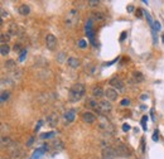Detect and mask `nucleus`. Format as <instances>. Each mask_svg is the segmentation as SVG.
Masks as SVG:
<instances>
[{"label":"nucleus","instance_id":"f257e3e1","mask_svg":"<svg viewBox=\"0 0 164 159\" xmlns=\"http://www.w3.org/2000/svg\"><path fill=\"white\" fill-rule=\"evenodd\" d=\"M86 92V87L82 83H76L70 88V92H68V100L71 102H77L83 97Z\"/></svg>","mask_w":164,"mask_h":159},{"label":"nucleus","instance_id":"f03ea898","mask_svg":"<svg viewBox=\"0 0 164 159\" xmlns=\"http://www.w3.org/2000/svg\"><path fill=\"white\" fill-rule=\"evenodd\" d=\"M99 128L101 130H103L105 133H107V135H111L114 131V126L111 125V123L107 120V118H105L103 115L99 116Z\"/></svg>","mask_w":164,"mask_h":159},{"label":"nucleus","instance_id":"7ed1b4c3","mask_svg":"<svg viewBox=\"0 0 164 159\" xmlns=\"http://www.w3.org/2000/svg\"><path fill=\"white\" fill-rule=\"evenodd\" d=\"M77 14H79V13H77L76 9H72L70 13L67 14V16H66V24H67V26L73 27L75 24L79 22V15H77Z\"/></svg>","mask_w":164,"mask_h":159},{"label":"nucleus","instance_id":"20e7f679","mask_svg":"<svg viewBox=\"0 0 164 159\" xmlns=\"http://www.w3.org/2000/svg\"><path fill=\"white\" fill-rule=\"evenodd\" d=\"M10 149H12V155H10V159H23L24 157V152L18 147V144H12L10 145Z\"/></svg>","mask_w":164,"mask_h":159},{"label":"nucleus","instance_id":"39448f33","mask_svg":"<svg viewBox=\"0 0 164 159\" xmlns=\"http://www.w3.org/2000/svg\"><path fill=\"white\" fill-rule=\"evenodd\" d=\"M116 153H117V157H124V158H127V157H130L131 152H130V149H129L125 144H117L116 145Z\"/></svg>","mask_w":164,"mask_h":159},{"label":"nucleus","instance_id":"423d86ee","mask_svg":"<svg viewBox=\"0 0 164 159\" xmlns=\"http://www.w3.org/2000/svg\"><path fill=\"white\" fill-rule=\"evenodd\" d=\"M117 157L116 149L111 148V147H105L102 148V158L103 159H114Z\"/></svg>","mask_w":164,"mask_h":159},{"label":"nucleus","instance_id":"0eeeda50","mask_svg":"<svg viewBox=\"0 0 164 159\" xmlns=\"http://www.w3.org/2000/svg\"><path fill=\"white\" fill-rule=\"evenodd\" d=\"M86 34H87L90 42L92 43V46H96V42H95V34H93V30H92V20L89 19L87 23H86Z\"/></svg>","mask_w":164,"mask_h":159},{"label":"nucleus","instance_id":"6e6552de","mask_svg":"<svg viewBox=\"0 0 164 159\" xmlns=\"http://www.w3.org/2000/svg\"><path fill=\"white\" fill-rule=\"evenodd\" d=\"M46 46L49 51H54L57 47V38L53 34H48L46 38Z\"/></svg>","mask_w":164,"mask_h":159},{"label":"nucleus","instance_id":"1a4fd4ad","mask_svg":"<svg viewBox=\"0 0 164 159\" xmlns=\"http://www.w3.org/2000/svg\"><path fill=\"white\" fill-rule=\"evenodd\" d=\"M109 85H111V87L115 88L116 91L117 90L120 91V90L124 88V82H123L121 78H119V77H113V78L109 81Z\"/></svg>","mask_w":164,"mask_h":159},{"label":"nucleus","instance_id":"9d476101","mask_svg":"<svg viewBox=\"0 0 164 159\" xmlns=\"http://www.w3.org/2000/svg\"><path fill=\"white\" fill-rule=\"evenodd\" d=\"M86 106L92 109L93 111H96L100 115V102H97L95 99H87V101H86Z\"/></svg>","mask_w":164,"mask_h":159},{"label":"nucleus","instance_id":"9b49d317","mask_svg":"<svg viewBox=\"0 0 164 159\" xmlns=\"http://www.w3.org/2000/svg\"><path fill=\"white\" fill-rule=\"evenodd\" d=\"M82 120L86 123V124H93L96 121V115L91 111H86L82 114Z\"/></svg>","mask_w":164,"mask_h":159},{"label":"nucleus","instance_id":"f8f14e48","mask_svg":"<svg viewBox=\"0 0 164 159\" xmlns=\"http://www.w3.org/2000/svg\"><path fill=\"white\" fill-rule=\"evenodd\" d=\"M111 109H113V106H111L110 101H107V100H105V101H101L100 102V115L110 112Z\"/></svg>","mask_w":164,"mask_h":159},{"label":"nucleus","instance_id":"ddd939ff","mask_svg":"<svg viewBox=\"0 0 164 159\" xmlns=\"http://www.w3.org/2000/svg\"><path fill=\"white\" fill-rule=\"evenodd\" d=\"M105 96L107 97L109 101H115V100L117 99V91L113 87H107L105 90Z\"/></svg>","mask_w":164,"mask_h":159},{"label":"nucleus","instance_id":"4468645a","mask_svg":"<svg viewBox=\"0 0 164 159\" xmlns=\"http://www.w3.org/2000/svg\"><path fill=\"white\" fill-rule=\"evenodd\" d=\"M75 118H76V111H75V110H68V111H66V114H65V120H66L67 124L73 123Z\"/></svg>","mask_w":164,"mask_h":159},{"label":"nucleus","instance_id":"2eb2a0df","mask_svg":"<svg viewBox=\"0 0 164 159\" xmlns=\"http://www.w3.org/2000/svg\"><path fill=\"white\" fill-rule=\"evenodd\" d=\"M103 95H105V91H103L100 86H95V87L92 88V96H93L95 99H100V97H102Z\"/></svg>","mask_w":164,"mask_h":159},{"label":"nucleus","instance_id":"dca6fc26","mask_svg":"<svg viewBox=\"0 0 164 159\" xmlns=\"http://www.w3.org/2000/svg\"><path fill=\"white\" fill-rule=\"evenodd\" d=\"M47 123L49 124V126H57V124H58V115L57 114H51L47 118Z\"/></svg>","mask_w":164,"mask_h":159},{"label":"nucleus","instance_id":"f3484780","mask_svg":"<svg viewBox=\"0 0 164 159\" xmlns=\"http://www.w3.org/2000/svg\"><path fill=\"white\" fill-rule=\"evenodd\" d=\"M4 67H5V70L6 71H15L18 67H16V64H15V62L13 61V60H9V61H6L5 63H4Z\"/></svg>","mask_w":164,"mask_h":159},{"label":"nucleus","instance_id":"a211bd4d","mask_svg":"<svg viewBox=\"0 0 164 159\" xmlns=\"http://www.w3.org/2000/svg\"><path fill=\"white\" fill-rule=\"evenodd\" d=\"M131 76H133L131 82H134V83H139V82H143L144 81V76H143L141 72H134Z\"/></svg>","mask_w":164,"mask_h":159},{"label":"nucleus","instance_id":"6ab92c4d","mask_svg":"<svg viewBox=\"0 0 164 159\" xmlns=\"http://www.w3.org/2000/svg\"><path fill=\"white\" fill-rule=\"evenodd\" d=\"M67 64L71 67V68H77V67L80 66V61L77 60V58H75V57H70L67 60Z\"/></svg>","mask_w":164,"mask_h":159},{"label":"nucleus","instance_id":"aec40b11","mask_svg":"<svg viewBox=\"0 0 164 159\" xmlns=\"http://www.w3.org/2000/svg\"><path fill=\"white\" fill-rule=\"evenodd\" d=\"M12 144H13V140L9 137H8V135H2V147L3 148H5V147L10 148Z\"/></svg>","mask_w":164,"mask_h":159},{"label":"nucleus","instance_id":"412c9836","mask_svg":"<svg viewBox=\"0 0 164 159\" xmlns=\"http://www.w3.org/2000/svg\"><path fill=\"white\" fill-rule=\"evenodd\" d=\"M91 20H96V22H103L105 20V15L102 13H92V18Z\"/></svg>","mask_w":164,"mask_h":159},{"label":"nucleus","instance_id":"4be33fe9","mask_svg":"<svg viewBox=\"0 0 164 159\" xmlns=\"http://www.w3.org/2000/svg\"><path fill=\"white\" fill-rule=\"evenodd\" d=\"M46 153V150L44 149H43V148H38L37 150H36V152H34L33 153V157H32V159H39L43 154H44Z\"/></svg>","mask_w":164,"mask_h":159},{"label":"nucleus","instance_id":"5701e85b","mask_svg":"<svg viewBox=\"0 0 164 159\" xmlns=\"http://www.w3.org/2000/svg\"><path fill=\"white\" fill-rule=\"evenodd\" d=\"M19 13H20L22 15H28V14L30 13L29 6H28L27 4H23V5H20V6H19Z\"/></svg>","mask_w":164,"mask_h":159},{"label":"nucleus","instance_id":"b1692460","mask_svg":"<svg viewBox=\"0 0 164 159\" xmlns=\"http://www.w3.org/2000/svg\"><path fill=\"white\" fill-rule=\"evenodd\" d=\"M0 39H2V44H6L10 40V34L9 33H2L0 34Z\"/></svg>","mask_w":164,"mask_h":159},{"label":"nucleus","instance_id":"393cba45","mask_svg":"<svg viewBox=\"0 0 164 159\" xmlns=\"http://www.w3.org/2000/svg\"><path fill=\"white\" fill-rule=\"evenodd\" d=\"M8 33H9V34L10 36H16V34H18V26H16V24H10V27H9V32H8Z\"/></svg>","mask_w":164,"mask_h":159},{"label":"nucleus","instance_id":"a878e982","mask_svg":"<svg viewBox=\"0 0 164 159\" xmlns=\"http://www.w3.org/2000/svg\"><path fill=\"white\" fill-rule=\"evenodd\" d=\"M9 97H10L9 91H3L2 96H0V101H2V104H5V101H8V99H9Z\"/></svg>","mask_w":164,"mask_h":159},{"label":"nucleus","instance_id":"bb28decb","mask_svg":"<svg viewBox=\"0 0 164 159\" xmlns=\"http://www.w3.org/2000/svg\"><path fill=\"white\" fill-rule=\"evenodd\" d=\"M9 46L8 44H2V48H0V53H2V56H6L8 53H9Z\"/></svg>","mask_w":164,"mask_h":159},{"label":"nucleus","instance_id":"cd10ccee","mask_svg":"<svg viewBox=\"0 0 164 159\" xmlns=\"http://www.w3.org/2000/svg\"><path fill=\"white\" fill-rule=\"evenodd\" d=\"M12 74H13V78H14V80H19V78L22 77V71H20L19 68H16L15 71L12 72Z\"/></svg>","mask_w":164,"mask_h":159},{"label":"nucleus","instance_id":"c85d7f7f","mask_svg":"<svg viewBox=\"0 0 164 159\" xmlns=\"http://www.w3.org/2000/svg\"><path fill=\"white\" fill-rule=\"evenodd\" d=\"M54 135V131H48V133H44V134H42L40 135V139H49V138H53Z\"/></svg>","mask_w":164,"mask_h":159},{"label":"nucleus","instance_id":"c756f323","mask_svg":"<svg viewBox=\"0 0 164 159\" xmlns=\"http://www.w3.org/2000/svg\"><path fill=\"white\" fill-rule=\"evenodd\" d=\"M54 148L56 149H58V150H61V149H63V143L61 140H54Z\"/></svg>","mask_w":164,"mask_h":159},{"label":"nucleus","instance_id":"7c9ffc66","mask_svg":"<svg viewBox=\"0 0 164 159\" xmlns=\"http://www.w3.org/2000/svg\"><path fill=\"white\" fill-rule=\"evenodd\" d=\"M25 57H27V49H22V52H20V56H19V61L23 62L25 60Z\"/></svg>","mask_w":164,"mask_h":159},{"label":"nucleus","instance_id":"2f4dec72","mask_svg":"<svg viewBox=\"0 0 164 159\" xmlns=\"http://www.w3.org/2000/svg\"><path fill=\"white\" fill-rule=\"evenodd\" d=\"M99 4H100L99 0H89V5L92 6V8H93V6H97Z\"/></svg>","mask_w":164,"mask_h":159},{"label":"nucleus","instance_id":"473e14b6","mask_svg":"<svg viewBox=\"0 0 164 159\" xmlns=\"http://www.w3.org/2000/svg\"><path fill=\"white\" fill-rule=\"evenodd\" d=\"M146 120H148V116H146V115L143 116V119H141V125H143V129H144V130H146V125H145V124H146Z\"/></svg>","mask_w":164,"mask_h":159},{"label":"nucleus","instance_id":"72a5a7b5","mask_svg":"<svg viewBox=\"0 0 164 159\" xmlns=\"http://www.w3.org/2000/svg\"><path fill=\"white\" fill-rule=\"evenodd\" d=\"M120 105H121V106H129V105H130V100L124 99V100H121V102H120Z\"/></svg>","mask_w":164,"mask_h":159},{"label":"nucleus","instance_id":"f704fd0d","mask_svg":"<svg viewBox=\"0 0 164 159\" xmlns=\"http://www.w3.org/2000/svg\"><path fill=\"white\" fill-rule=\"evenodd\" d=\"M158 140H159V133L158 130H155L153 134V141H158Z\"/></svg>","mask_w":164,"mask_h":159},{"label":"nucleus","instance_id":"c9c22d12","mask_svg":"<svg viewBox=\"0 0 164 159\" xmlns=\"http://www.w3.org/2000/svg\"><path fill=\"white\" fill-rule=\"evenodd\" d=\"M86 46H87V43H86L85 39H81V40L79 42V47H80V48H86Z\"/></svg>","mask_w":164,"mask_h":159},{"label":"nucleus","instance_id":"e433bc0d","mask_svg":"<svg viewBox=\"0 0 164 159\" xmlns=\"http://www.w3.org/2000/svg\"><path fill=\"white\" fill-rule=\"evenodd\" d=\"M153 30H155V32L160 30V23L159 22H154V29Z\"/></svg>","mask_w":164,"mask_h":159},{"label":"nucleus","instance_id":"4c0bfd02","mask_svg":"<svg viewBox=\"0 0 164 159\" xmlns=\"http://www.w3.org/2000/svg\"><path fill=\"white\" fill-rule=\"evenodd\" d=\"M33 141H34V138L30 137V138L28 139V141H27V147H32V145H33Z\"/></svg>","mask_w":164,"mask_h":159},{"label":"nucleus","instance_id":"58836bf2","mask_svg":"<svg viewBox=\"0 0 164 159\" xmlns=\"http://www.w3.org/2000/svg\"><path fill=\"white\" fill-rule=\"evenodd\" d=\"M123 130L124 131H129V130H130V125H129V124H123Z\"/></svg>","mask_w":164,"mask_h":159},{"label":"nucleus","instance_id":"ea45409f","mask_svg":"<svg viewBox=\"0 0 164 159\" xmlns=\"http://www.w3.org/2000/svg\"><path fill=\"white\" fill-rule=\"evenodd\" d=\"M20 48H22V47H20V43H16V44L14 46V51H15V52H19ZM20 52H22V51H20Z\"/></svg>","mask_w":164,"mask_h":159},{"label":"nucleus","instance_id":"a19ab883","mask_svg":"<svg viewBox=\"0 0 164 159\" xmlns=\"http://www.w3.org/2000/svg\"><path fill=\"white\" fill-rule=\"evenodd\" d=\"M135 13H136V14H135V15H136V16H138V18H141V13H144V12H143V10H141V9H138V10H136V12H135Z\"/></svg>","mask_w":164,"mask_h":159},{"label":"nucleus","instance_id":"79ce46f5","mask_svg":"<svg viewBox=\"0 0 164 159\" xmlns=\"http://www.w3.org/2000/svg\"><path fill=\"white\" fill-rule=\"evenodd\" d=\"M42 124H43V121H42V120H39V121H38V124H37V126H36V129H34V130L38 131V130H39V128L42 126Z\"/></svg>","mask_w":164,"mask_h":159},{"label":"nucleus","instance_id":"37998d69","mask_svg":"<svg viewBox=\"0 0 164 159\" xmlns=\"http://www.w3.org/2000/svg\"><path fill=\"white\" fill-rule=\"evenodd\" d=\"M141 152H145V140L141 139Z\"/></svg>","mask_w":164,"mask_h":159},{"label":"nucleus","instance_id":"c03bdc74","mask_svg":"<svg viewBox=\"0 0 164 159\" xmlns=\"http://www.w3.org/2000/svg\"><path fill=\"white\" fill-rule=\"evenodd\" d=\"M125 37H126V32H123L121 33V37H120V42H123L125 39Z\"/></svg>","mask_w":164,"mask_h":159},{"label":"nucleus","instance_id":"a18cd8bd","mask_svg":"<svg viewBox=\"0 0 164 159\" xmlns=\"http://www.w3.org/2000/svg\"><path fill=\"white\" fill-rule=\"evenodd\" d=\"M5 16H8V13L4 9H2V18H5Z\"/></svg>","mask_w":164,"mask_h":159},{"label":"nucleus","instance_id":"49530a36","mask_svg":"<svg viewBox=\"0 0 164 159\" xmlns=\"http://www.w3.org/2000/svg\"><path fill=\"white\" fill-rule=\"evenodd\" d=\"M150 116H152V120H155V116H154V110H150Z\"/></svg>","mask_w":164,"mask_h":159},{"label":"nucleus","instance_id":"de8ad7c7","mask_svg":"<svg viewBox=\"0 0 164 159\" xmlns=\"http://www.w3.org/2000/svg\"><path fill=\"white\" fill-rule=\"evenodd\" d=\"M42 148H43V149H44V150H46V152H47V150L49 149V147H48V144H43V147H42Z\"/></svg>","mask_w":164,"mask_h":159},{"label":"nucleus","instance_id":"09e8293b","mask_svg":"<svg viewBox=\"0 0 164 159\" xmlns=\"http://www.w3.org/2000/svg\"><path fill=\"white\" fill-rule=\"evenodd\" d=\"M127 12H134V6H127Z\"/></svg>","mask_w":164,"mask_h":159},{"label":"nucleus","instance_id":"8fccbe9b","mask_svg":"<svg viewBox=\"0 0 164 159\" xmlns=\"http://www.w3.org/2000/svg\"><path fill=\"white\" fill-rule=\"evenodd\" d=\"M146 97H148V96H146V95H145V94H144V95H143V96H141V99H143V100H145V99H146Z\"/></svg>","mask_w":164,"mask_h":159},{"label":"nucleus","instance_id":"3c124183","mask_svg":"<svg viewBox=\"0 0 164 159\" xmlns=\"http://www.w3.org/2000/svg\"><path fill=\"white\" fill-rule=\"evenodd\" d=\"M162 40H163V43H164V36H163V38H162Z\"/></svg>","mask_w":164,"mask_h":159}]
</instances>
